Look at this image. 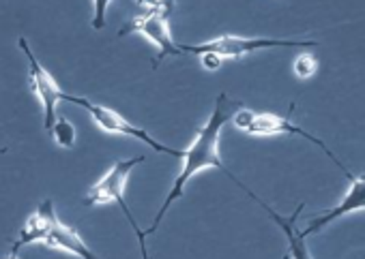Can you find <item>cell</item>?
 I'll use <instances>...</instances> for the list:
<instances>
[{
	"label": "cell",
	"mask_w": 365,
	"mask_h": 259,
	"mask_svg": "<svg viewBox=\"0 0 365 259\" xmlns=\"http://www.w3.org/2000/svg\"><path fill=\"white\" fill-rule=\"evenodd\" d=\"M239 107H241V103L235 101V99H230L226 92H222V95L217 97L215 107H213L209 120L198 129L196 139H194L192 146L185 150V157H182L180 174L174 178V184H172V189H170L165 201L161 204V208H159V212H157L153 225H150L146 231H138L140 250H142V257H144V259H148V255H146V236H150V233L157 231V227H159V223L163 221L168 208H170L178 197H182V193H185L187 182H190L196 174H200L202 169H209V167H215V169H222V171L228 174V169L224 167V161H222V157H220V135H222V129H224L228 122H232V116L237 114ZM228 176H232V174H228Z\"/></svg>",
	"instance_id": "cell-1"
},
{
	"label": "cell",
	"mask_w": 365,
	"mask_h": 259,
	"mask_svg": "<svg viewBox=\"0 0 365 259\" xmlns=\"http://www.w3.org/2000/svg\"><path fill=\"white\" fill-rule=\"evenodd\" d=\"M232 125L239 129V131H243V133H250V135H279V133H288V135H301V137H305L307 142H312V144H316L350 180L354 178L341 163H339V159L327 148V144L322 142V139H318V137H314L312 133H307V131H303L301 127H297L294 122H290L288 118H284V116H277V114H269V112H254V110H245V107H239L237 110V114L232 116Z\"/></svg>",
	"instance_id": "cell-2"
},
{
	"label": "cell",
	"mask_w": 365,
	"mask_h": 259,
	"mask_svg": "<svg viewBox=\"0 0 365 259\" xmlns=\"http://www.w3.org/2000/svg\"><path fill=\"white\" fill-rule=\"evenodd\" d=\"M65 101H69V103H76V105L84 107V110L91 114L93 122H95L101 131H106V133L127 135V137L140 139V142H142V144H146L148 148H153V150H157V152H163V154H170V157H178V159L185 157V152H182V150L168 148V146L159 144V142L148 133V131H144V129H140V127L131 125L127 118H123L118 112H114V110H110V107H106V105L93 103V101H88V99H84V97H71V95H65Z\"/></svg>",
	"instance_id": "cell-3"
},
{
	"label": "cell",
	"mask_w": 365,
	"mask_h": 259,
	"mask_svg": "<svg viewBox=\"0 0 365 259\" xmlns=\"http://www.w3.org/2000/svg\"><path fill=\"white\" fill-rule=\"evenodd\" d=\"M316 46L314 41H290V39H252V37H235V35H222L213 41L200 43V46H180L182 52L187 54H205L215 52L224 58H241L252 52L271 50V48H307Z\"/></svg>",
	"instance_id": "cell-4"
},
{
	"label": "cell",
	"mask_w": 365,
	"mask_h": 259,
	"mask_svg": "<svg viewBox=\"0 0 365 259\" xmlns=\"http://www.w3.org/2000/svg\"><path fill=\"white\" fill-rule=\"evenodd\" d=\"M144 161V157H133V159H125V161H116L110 171L91 186V191L86 193V199H84V206H101V204H112L116 201L125 216L129 218V223L133 225V229L138 231L140 227L135 225L133 216H131V210L127 208L125 204V186H127V180H129V174L133 171L135 165H140Z\"/></svg>",
	"instance_id": "cell-5"
},
{
	"label": "cell",
	"mask_w": 365,
	"mask_h": 259,
	"mask_svg": "<svg viewBox=\"0 0 365 259\" xmlns=\"http://www.w3.org/2000/svg\"><path fill=\"white\" fill-rule=\"evenodd\" d=\"M172 14L165 11V9H146L142 16L133 18L118 35L125 37V35H131V33H140L144 35L150 43H155V48L159 50L157 58H155V67L165 58V56H178L182 50L180 46H176L172 41V35H170V26H168V18Z\"/></svg>",
	"instance_id": "cell-6"
},
{
	"label": "cell",
	"mask_w": 365,
	"mask_h": 259,
	"mask_svg": "<svg viewBox=\"0 0 365 259\" xmlns=\"http://www.w3.org/2000/svg\"><path fill=\"white\" fill-rule=\"evenodd\" d=\"M18 48L24 52V56L29 58V69H31V88L33 92L39 97L43 112H46V129L50 131L52 125L56 122V105L61 101H65V92L63 88L56 84V80L50 75V71L37 60V56L33 54V50L29 48V41L24 37L18 39Z\"/></svg>",
	"instance_id": "cell-7"
},
{
	"label": "cell",
	"mask_w": 365,
	"mask_h": 259,
	"mask_svg": "<svg viewBox=\"0 0 365 259\" xmlns=\"http://www.w3.org/2000/svg\"><path fill=\"white\" fill-rule=\"evenodd\" d=\"M356 210H365V176L352 178V180H350V189H348V193L344 195V199H341L335 208H331V210H327V212L314 216L301 233H303L305 238L316 236V233H320L329 223H333V221H337V218H341V216H346V214H350V212H356Z\"/></svg>",
	"instance_id": "cell-8"
},
{
	"label": "cell",
	"mask_w": 365,
	"mask_h": 259,
	"mask_svg": "<svg viewBox=\"0 0 365 259\" xmlns=\"http://www.w3.org/2000/svg\"><path fill=\"white\" fill-rule=\"evenodd\" d=\"M58 214L54 210V201L46 199L37 206V210L29 216V221L24 223V227L18 231L16 242L11 244V253H20L22 246H29L33 242H41L48 238V233L52 231L54 223H56Z\"/></svg>",
	"instance_id": "cell-9"
},
{
	"label": "cell",
	"mask_w": 365,
	"mask_h": 259,
	"mask_svg": "<svg viewBox=\"0 0 365 259\" xmlns=\"http://www.w3.org/2000/svg\"><path fill=\"white\" fill-rule=\"evenodd\" d=\"M250 195H252V199H256L264 210H267V214L277 223V227H282V231H284V236H286V240H288V257L290 259H314V255H312V250L307 248V244H305V236L301 233V231H297V216L303 212V208H305V204H301L297 210H294V214H290V216H282V214H277L271 206H267V204H262L252 191H247Z\"/></svg>",
	"instance_id": "cell-10"
},
{
	"label": "cell",
	"mask_w": 365,
	"mask_h": 259,
	"mask_svg": "<svg viewBox=\"0 0 365 259\" xmlns=\"http://www.w3.org/2000/svg\"><path fill=\"white\" fill-rule=\"evenodd\" d=\"M43 244L50 246V248H58V250L71 253V255H76L80 259H101V257H97L88 248V244L82 240L78 229H73L71 225L63 223L61 218H56V223H54L52 231L48 233V238L43 240Z\"/></svg>",
	"instance_id": "cell-11"
},
{
	"label": "cell",
	"mask_w": 365,
	"mask_h": 259,
	"mask_svg": "<svg viewBox=\"0 0 365 259\" xmlns=\"http://www.w3.org/2000/svg\"><path fill=\"white\" fill-rule=\"evenodd\" d=\"M50 133H52L54 142H56L61 148H73L76 137H78L76 127H73L67 118H63V116H58V118H56V122L52 125Z\"/></svg>",
	"instance_id": "cell-12"
},
{
	"label": "cell",
	"mask_w": 365,
	"mask_h": 259,
	"mask_svg": "<svg viewBox=\"0 0 365 259\" xmlns=\"http://www.w3.org/2000/svg\"><path fill=\"white\" fill-rule=\"evenodd\" d=\"M318 69V60L314 54H301L297 60H294V75L301 78V80H307L316 73Z\"/></svg>",
	"instance_id": "cell-13"
},
{
	"label": "cell",
	"mask_w": 365,
	"mask_h": 259,
	"mask_svg": "<svg viewBox=\"0 0 365 259\" xmlns=\"http://www.w3.org/2000/svg\"><path fill=\"white\" fill-rule=\"evenodd\" d=\"M112 0H93V9H95V16H93V22L91 26L95 31H101L106 28V14H108V7H110Z\"/></svg>",
	"instance_id": "cell-14"
},
{
	"label": "cell",
	"mask_w": 365,
	"mask_h": 259,
	"mask_svg": "<svg viewBox=\"0 0 365 259\" xmlns=\"http://www.w3.org/2000/svg\"><path fill=\"white\" fill-rule=\"evenodd\" d=\"M200 63L207 71H217L226 63V58L215 52H205V54H200Z\"/></svg>",
	"instance_id": "cell-15"
},
{
	"label": "cell",
	"mask_w": 365,
	"mask_h": 259,
	"mask_svg": "<svg viewBox=\"0 0 365 259\" xmlns=\"http://www.w3.org/2000/svg\"><path fill=\"white\" fill-rule=\"evenodd\" d=\"M138 5H142L144 9H165V11H174V0H135Z\"/></svg>",
	"instance_id": "cell-16"
},
{
	"label": "cell",
	"mask_w": 365,
	"mask_h": 259,
	"mask_svg": "<svg viewBox=\"0 0 365 259\" xmlns=\"http://www.w3.org/2000/svg\"><path fill=\"white\" fill-rule=\"evenodd\" d=\"M5 259H20V255H18V253H9V255H7Z\"/></svg>",
	"instance_id": "cell-17"
}]
</instances>
